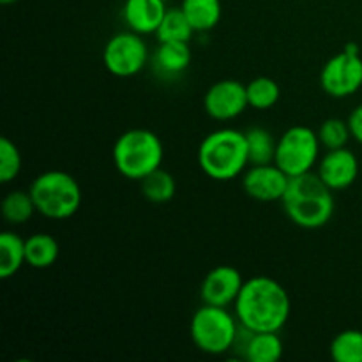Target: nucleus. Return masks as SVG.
<instances>
[{
    "instance_id": "1",
    "label": "nucleus",
    "mask_w": 362,
    "mask_h": 362,
    "mask_svg": "<svg viewBox=\"0 0 362 362\" xmlns=\"http://www.w3.org/2000/svg\"><path fill=\"white\" fill-rule=\"evenodd\" d=\"M233 310L239 324L250 331L279 332L288 322L292 300L274 278L255 276L244 281Z\"/></svg>"
},
{
    "instance_id": "2",
    "label": "nucleus",
    "mask_w": 362,
    "mask_h": 362,
    "mask_svg": "<svg viewBox=\"0 0 362 362\" xmlns=\"http://www.w3.org/2000/svg\"><path fill=\"white\" fill-rule=\"evenodd\" d=\"M334 191L317 172L290 177L288 187L281 198L286 218L304 230H318L334 216Z\"/></svg>"
},
{
    "instance_id": "3",
    "label": "nucleus",
    "mask_w": 362,
    "mask_h": 362,
    "mask_svg": "<svg viewBox=\"0 0 362 362\" xmlns=\"http://www.w3.org/2000/svg\"><path fill=\"white\" fill-rule=\"evenodd\" d=\"M198 165L212 180L237 179L250 166L246 133L233 127L211 131L198 147Z\"/></svg>"
},
{
    "instance_id": "4",
    "label": "nucleus",
    "mask_w": 362,
    "mask_h": 362,
    "mask_svg": "<svg viewBox=\"0 0 362 362\" xmlns=\"http://www.w3.org/2000/svg\"><path fill=\"white\" fill-rule=\"evenodd\" d=\"M112 158L120 175L129 180H141L161 168L165 148L154 131L134 127L117 138Z\"/></svg>"
},
{
    "instance_id": "5",
    "label": "nucleus",
    "mask_w": 362,
    "mask_h": 362,
    "mask_svg": "<svg viewBox=\"0 0 362 362\" xmlns=\"http://www.w3.org/2000/svg\"><path fill=\"white\" fill-rule=\"evenodd\" d=\"M37 214L53 221L73 218L81 205V187L71 173L48 170L32 180L28 187Z\"/></svg>"
},
{
    "instance_id": "6",
    "label": "nucleus",
    "mask_w": 362,
    "mask_h": 362,
    "mask_svg": "<svg viewBox=\"0 0 362 362\" xmlns=\"http://www.w3.org/2000/svg\"><path fill=\"white\" fill-rule=\"evenodd\" d=\"M240 324L228 308L204 304L193 313L189 322V336L193 345L209 356H223L230 352L239 334Z\"/></svg>"
},
{
    "instance_id": "7",
    "label": "nucleus",
    "mask_w": 362,
    "mask_h": 362,
    "mask_svg": "<svg viewBox=\"0 0 362 362\" xmlns=\"http://www.w3.org/2000/svg\"><path fill=\"white\" fill-rule=\"evenodd\" d=\"M320 148L317 131L308 126H292L278 140L274 163L288 177L304 175L318 165Z\"/></svg>"
},
{
    "instance_id": "8",
    "label": "nucleus",
    "mask_w": 362,
    "mask_h": 362,
    "mask_svg": "<svg viewBox=\"0 0 362 362\" xmlns=\"http://www.w3.org/2000/svg\"><path fill=\"white\" fill-rule=\"evenodd\" d=\"M320 87L334 99H345L362 87V57L357 45H346L320 71Z\"/></svg>"
},
{
    "instance_id": "9",
    "label": "nucleus",
    "mask_w": 362,
    "mask_h": 362,
    "mask_svg": "<svg viewBox=\"0 0 362 362\" xmlns=\"http://www.w3.org/2000/svg\"><path fill=\"white\" fill-rule=\"evenodd\" d=\"M148 59L147 42L141 34L133 30L112 35L103 49V64L106 71L117 78L136 76L144 71Z\"/></svg>"
},
{
    "instance_id": "10",
    "label": "nucleus",
    "mask_w": 362,
    "mask_h": 362,
    "mask_svg": "<svg viewBox=\"0 0 362 362\" xmlns=\"http://www.w3.org/2000/svg\"><path fill=\"white\" fill-rule=\"evenodd\" d=\"M247 103L246 85L239 80L226 78L212 83L204 95V110L211 119L228 122L246 112Z\"/></svg>"
},
{
    "instance_id": "11",
    "label": "nucleus",
    "mask_w": 362,
    "mask_h": 362,
    "mask_svg": "<svg viewBox=\"0 0 362 362\" xmlns=\"http://www.w3.org/2000/svg\"><path fill=\"white\" fill-rule=\"evenodd\" d=\"M290 177L276 163L250 165L243 173V189L257 202H281Z\"/></svg>"
},
{
    "instance_id": "12",
    "label": "nucleus",
    "mask_w": 362,
    "mask_h": 362,
    "mask_svg": "<svg viewBox=\"0 0 362 362\" xmlns=\"http://www.w3.org/2000/svg\"><path fill=\"white\" fill-rule=\"evenodd\" d=\"M244 281L239 269L232 265H218L205 274L200 286V297L204 304L228 308L235 304Z\"/></svg>"
},
{
    "instance_id": "13",
    "label": "nucleus",
    "mask_w": 362,
    "mask_h": 362,
    "mask_svg": "<svg viewBox=\"0 0 362 362\" xmlns=\"http://www.w3.org/2000/svg\"><path fill=\"white\" fill-rule=\"evenodd\" d=\"M317 173L332 191H343L359 177V159L350 148H332L322 156Z\"/></svg>"
},
{
    "instance_id": "14",
    "label": "nucleus",
    "mask_w": 362,
    "mask_h": 362,
    "mask_svg": "<svg viewBox=\"0 0 362 362\" xmlns=\"http://www.w3.org/2000/svg\"><path fill=\"white\" fill-rule=\"evenodd\" d=\"M232 350L247 362H278L285 349L279 332H253L240 325Z\"/></svg>"
},
{
    "instance_id": "15",
    "label": "nucleus",
    "mask_w": 362,
    "mask_h": 362,
    "mask_svg": "<svg viewBox=\"0 0 362 362\" xmlns=\"http://www.w3.org/2000/svg\"><path fill=\"white\" fill-rule=\"evenodd\" d=\"M165 0H126L122 7V18L129 30L141 35L156 34L165 18Z\"/></svg>"
},
{
    "instance_id": "16",
    "label": "nucleus",
    "mask_w": 362,
    "mask_h": 362,
    "mask_svg": "<svg viewBox=\"0 0 362 362\" xmlns=\"http://www.w3.org/2000/svg\"><path fill=\"white\" fill-rule=\"evenodd\" d=\"M158 71L168 76L184 73L191 64V48L186 41H163L159 42L154 55Z\"/></svg>"
},
{
    "instance_id": "17",
    "label": "nucleus",
    "mask_w": 362,
    "mask_h": 362,
    "mask_svg": "<svg viewBox=\"0 0 362 362\" xmlns=\"http://www.w3.org/2000/svg\"><path fill=\"white\" fill-rule=\"evenodd\" d=\"M60 244L53 235L45 232L32 233L25 239V258L32 269H48L59 260Z\"/></svg>"
},
{
    "instance_id": "18",
    "label": "nucleus",
    "mask_w": 362,
    "mask_h": 362,
    "mask_svg": "<svg viewBox=\"0 0 362 362\" xmlns=\"http://www.w3.org/2000/svg\"><path fill=\"white\" fill-rule=\"evenodd\" d=\"M180 7L194 32H209L221 21V0H182Z\"/></svg>"
},
{
    "instance_id": "19",
    "label": "nucleus",
    "mask_w": 362,
    "mask_h": 362,
    "mask_svg": "<svg viewBox=\"0 0 362 362\" xmlns=\"http://www.w3.org/2000/svg\"><path fill=\"white\" fill-rule=\"evenodd\" d=\"M25 264V239L11 230L0 233V278L9 279Z\"/></svg>"
},
{
    "instance_id": "20",
    "label": "nucleus",
    "mask_w": 362,
    "mask_h": 362,
    "mask_svg": "<svg viewBox=\"0 0 362 362\" xmlns=\"http://www.w3.org/2000/svg\"><path fill=\"white\" fill-rule=\"evenodd\" d=\"M0 212H2V218L6 219V223L18 226L25 225L37 211H35L30 191L13 189L4 197Z\"/></svg>"
},
{
    "instance_id": "21",
    "label": "nucleus",
    "mask_w": 362,
    "mask_h": 362,
    "mask_svg": "<svg viewBox=\"0 0 362 362\" xmlns=\"http://www.w3.org/2000/svg\"><path fill=\"white\" fill-rule=\"evenodd\" d=\"M247 103L258 112L274 108L281 98V87L271 76H257L246 85Z\"/></svg>"
},
{
    "instance_id": "22",
    "label": "nucleus",
    "mask_w": 362,
    "mask_h": 362,
    "mask_svg": "<svg viewBox=\"0 0 362 362\" xmlns=\"http://www.w3.org/2000/svg\"><path fill=\"white\" fill-rule=\"evenodd\" d=\"M194 34L193 25L189 23L187 16L184 14L182 7H172L166 11L161 25L156 30V37L159 42L163 41H186L189 42Z\"/></svg>"
},
{
    "instance_id": "23",
    "label": "nucleus",
    "mask_w": 362,
    "mask_h": 362,
    "mask_svg": "<svg viewBox=\"0 0 362 362\" xmlns=\"http://www.w3.org/2000/svg\"><path fill=\"white\" fill-rule=\"evenodd\" d=\"M141 194L152 204H166L172 200L177 193L175 179L166 170L158 168L152 173H148L145 179L140 180Z\"/></svg>"
},
{
    "instance_id": "24",
    "label": "nucleus",
    "mask_w": 362,
    "mask_h": 362,
    "mask_svg": "<svg viewBox=\"0 0 362 362\" xmlns=\"http://www.w3.org/2000/svg\"><path fill=\"white\" fill-rule=\"evenodd\" d=\"M246 141L247 152H250V165L274 163L278 140H274L271 131L264 129V127H251L246 131Z\"/></svg>"
},
{
    "instance_id": "25",
    "label": "nucleus",
    "mask_w": 362,
    "mask_h": 362,
    "mask_svg": "<svg viewBox=\"0 0 362 362\" xmlns=\"http://www.w3.org/2000/svg\"><path fill=\"white\" fill-rule=\"evenodd\" d=\"M331 357L334 362H362V331L346 329L336 334L331 343Z\"/></svg>"
},
{
    "instance_id": "26",
    "label": "nucleus",
    "mask_w": 362,
    "mask_h": 362,
    "mask_svg": "<svg viewBox=\"0 0 362 362\" xmlns=\"http://www.w3.org/2000/svg\"><path fill=\"white\" fill-rule=\"evenodd\" d=\"M317 133H318V138H320L322 147H325L327 151L346 147L349 140L352 138V131H350L349 120L338 119V117L325 119L324 122L320 124Z\"/></svg>"
},
{
    "instance_id": "27",
    "label": "nucleus",
    "mask_w": 362,
    "mask_h": 362,
    "mask_svg": "<svg viewBox=\"0 0 362 362\" xmlns=\"http://www.w3.org/2000/svg\"><path fill=\"white\" fill-rule=\"evenodd\" d=\"M21 152L18 145L7 136L0 140V182L9 184L21 172Z\"/></svg>"
},
{
    "instance_id": "28",
    "label": "nucleus",
    "mask_w": 362,
    "mask_h": 362,
    "mask_svg": "<svg viewBox=\"0 0 362 362\" xmlns=\"http://www.w3.org/2000/svg\"><path fill=\"white\" fill-rule=\"evenodd\" d=\"M346 120H349L350 131H352V138L362 145V105L356 106Z\"/></svg>"
},
{
    "instance_id": "29",
    "label": "nucleus",
    "mask_w": 362,
    "mask_h": 362,
    "mask_svg": "<svg viewBox=\"0 0 362 362\" xmlns=\"http://www.w3.org/2000/svg\"><path fill=\"white\" fill-rule=\"evenodd\" d=\"M18 0H0V4H4V6H11V4H16Z\"/></svg>"
}]
</instances>
